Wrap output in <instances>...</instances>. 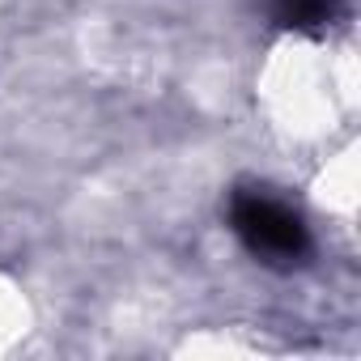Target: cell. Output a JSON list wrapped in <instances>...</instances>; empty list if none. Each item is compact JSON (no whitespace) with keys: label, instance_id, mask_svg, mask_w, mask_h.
<instances>
[{"label":"cell","instance_id":"cell-1","mask_svg":"<svg viewBox=\"0 0 361 361\" xmlns=\"http://www.w3.org/2000/svg\"><path fill=\"white\" fill-rule=\"evenodd\" d=\"M230 230L264 268L293 272L310 259V226L293 204H285L268 188H234Z\"/></svg>","mask_w":361,"mask_h":361},{"label":"cell","instance_id":"cell-2","mask_svg":"<svg viewBox=\"0 0 361 361\" xmlns=\"http://www.w3.org/2000/svg\"><path fill=\"white\" fill-rule=\"evenodd\" d=\"M272 18L285 30L319 35L344 18V0H272Z\"/></svg>","mask_w":361,"mask_h":361}]
</instances>
